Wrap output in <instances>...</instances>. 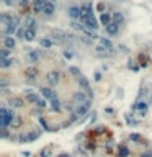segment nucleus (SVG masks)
Instances as JSON below:
<instances>
[{
  "instance_id": "obj_17",
  "label": "nucleus",
  "mask_w": 152,
  "mask_h": 157,
  "mask_svg": "<svg viewBox=\"0 0 152 157\" xmlns=\"http://www.w3.org/2000/svg\"><path fill=\"white\" fill-rule=\"evenodd\" d=\"M26 102H28V103H34V105H38V103L41 102V100H39V97H38L36 93L28 92V93H26Z\"/></svg>"
},
{
  "instance_id": "obj_28",
  "label": "nucleus",
  "mask_w": 152,
  "mask_h": 157,
  "mask_svg": "<svg viewBox=\"0 0 152 157\" xmlns=\"http://www.w3.org/2000/svg\"><path fill=\"white\" fill-rule=\"evenodd\" d=\"M51 154H53V146H47V147L41 149L39 157H51Z\"/></svg>"
},
{
  "instance_id": "obj_30",
  "label": "nucleus",
  "mask_w": 152,
  "mask_h": 157,
  "mask_svg": "<svg viewBox=\"0 0 152 157\" xmlns=\"http://www.w3.org/2000/svg\"><path fill=\"white\" fill-rule=\"evenodd\" d=\"M22 124H23V118L22 116H15V120H13V123H12V128L13 129H18Z\"/></svg>"
},
{
  "instance_id": "obj_12",
  "label": "nucleus",
  "mask_w": 152,
  "mask_h": 157,
  "mask_svg": "<svg viewBox=\"0 0 152 157\" xmlns=\"http://www.w3.org/2000/svg\"><path fill=\"white\" fill-rule=\"evenodd\" d=\"M54 12H56V7H54V3L53 2H46V5L43 7V13L46 16H51V15H54Z\"/></svg>"
},
{
  "instance_id": "obj_44",
  "label": "nucleus",
  "mask_w": 152,
  "mask_h": 157,
  "mask_svg": "<svg viewBox=\"0 0 152 157\" xmlns=\"http://www.w3.org/2000/svg\"><path fill=\"white\" fill-rule=\"evenodd\" d=\"M141 157H152V151H149V152H144Z\"/></svg>"
},
{
  "instance_id": "obj_18",
  "label": "nucleus",
  "mask_w": 152,
  "mask_h": 157,
  "mask_svg": "<svg viewBox=\"0 0 152 157\" xmlns=\"http://www.w3.org/2000/svg\"><path fill=\"white\" fill-rule=\"evenodd\" d=\"M39 44H41V48H44V49H49V48H53L54 41L51 39V38H41Z\"/></svg>"
},
{
  "instance_id": "obj_32",
  "label": "nucleus",
  "mask_w": 152,
  "mask_h": 157,
  "mask_svg": "<svg viewBox=\"0 0 152 157\" xmlns=\"http://www.w3.org/2000/svg\"><path fill=\"white\" fill-rule=\"evenodd\" d=\"M62 54H64V57H65V59H72V57H74V51H72L70 48H65Z\"/></svg>"
},
{
  "instance_id": "obj_8",
  "label": "nucleus",
  "mask_w": 152,
  "mask_h": 157,
  "mask_svg": "<svg viewBox=\"0 0 152 157\" xmlns=\"http://www.w3.org/2000/svg\"><path fill=\"white\" fill-rule=\"evenodd\" d=\"M84 25H85V28H88V30L96 31V30H98V20L92 15V16H88V18L84 22Z\"/></svg>"
},
{
  "instance_id": "obj_47",
  "label": "nucleus",
  "mask_w": 152,
  "mask_h": 157,
  "mask_svg": "<svg viewBox=\"0 0 152 157\" xmlns=\"http://www.w3.org/2000/svg\"><path fill=\"white\" fill-rule=\"evenodd\" d=\"M57 157H70L69 154H61V156H57Z\"/></svg>"
},
{
  "instance_id": "obj_1",
  "label": "nucleus",
  "mask_w": 152,
  "mask_h": 157,
  "mask_svg": "<svg viewBox=\"0 0 152 157\" xmlns=\"http://www.w3.org/2000/svg\"><path fill=\"white\" fill-rule=\"evenodd\" d=\"M15 116H13L12 111H8L7 108H0V123H2V128H7L8 124L13 123Z\"/></svg>"
},
{
  "instance_id": "obj_2",
  "label": "nucleus",
  "mask_w": 152,
  "mask_h": 157,
  "mask_svg": "<svg viewBox=\"0 0 152 157\" xmlns=\"http://www.w3.org/2000/svg\"><path fill=\"white\" fill-rule=\"evenodd\" d=\"M39 134H41V131H38V129L23 132V134L20 136V141H22V142H33V141H36V139L39 138Z\"/></svg>"
},
{
  "instance_id": "obj_29",
  "label": "nucleus",
  "mask_w": 152,
  "mask_h": 157,
  "mask_svg": "<svg viewBox=\"0 0 152 157\" xmlns=\"http://www.w3.org/2000/svg\"><path fill=\"white\" fill-rule=\"evenodd\" d=\"M51 108H53V111H56V113L57 111H61V102L57 100V97L51 100Z\"/></svg>"
},
{
  "instance_id": "obj_22",
  "label": "nucleus",
  "mask_w": 152,
  "mask_h": 157,
  "mask_svg": "<svg viewBox=\"0 0 152 157\" xmlns=\"http://www.w3.org/2000/svg\"><path fill=\"white\" fill-rule=\"evenodd\" d=\"M41 93H43V97H46V98H49V100H53V98H56V93L53 92L51 89H47V87H44V89H41Z\"/></svg>"
},
{
  "instance_id": "obj_6",
  "label": "nucleus",
  "mask_w": 152,
  "mask_h": 157,
  "mask_svg": "<svg viewBox=\"0 0 152 157\" xmlns=\"http://www.w3.org/2000/svg\"><path fill=\"white\" fill-rule=\"evenodd\" d=\"M72 98H74V102L77 103V105H82V103H87V102H90V93H84V92H75Z\"/></svg>"
},
{
  "instance_id": "obj_10",
  "label": "nucleus",
  "mask_w": 152,
  "mask_h": 157,
  "mask_svg": "<svg viewBox=\"0 0 152 157\" xmlns=\"http://www.w3.org/2000/svg\"><path fill=\"white\" fill-rule=\"evenodd\" d=\"M133 108L139 111L141 116H146V111H147V103L146 102H141V100H139V102H136V105H134Z\"/></svg>"
},
{
  "instance_id": "obj_37",
  "label": "nucleus",
  "mask_w": 152,
  "mask_h": 157,
  "mask_svg": "<svg viewBox=\"0 0 152 157\" xmlns=\"http://www.w3.org/2000/svg\"><path fill=\"white\" fill-rule=\"evenodd\" d=\"M131 141H134V142H141V141H142V138H141L139 134H131Z\"/></svg>"
},
{
  "instance_id": "obj_38",
  "label": "nucleus",
  "mask_w": 152,
  "mask_h": 157,
  "mask_svg": "<svg viewBox=\"0 0 152 157\" xmlns=\"http://www.w3.org/2000/svg\"><path fill=\"white\" fill-rule=\"evenodd\" d=\"M30 0H18V5L22 7V8H25V7H28Z\"/></svg>"
},
{
  "instance_id": "obj_43",
  "label": "nucleus",
  "mask_w": 152,
  "mask_h": 157,
  "mask_svg": "<svg viewBox=\"0 0 152 157\" xmlns=\"http://www.w3.org/2000/svg\"><path fill=\"white\" fill-rule=\"evenodd\" d=\"M3 2H5V5L12 7V5H13V2H16V0H3Z\"/></svg>"
},
{
  "instance_id": "obj_46",
  "label": "nucleus",
  "mask_w": 152,
  "mask_h": 157,
  "mask_svg": "<svg viewBox=\"0 0 152 157\" xmlns=\"http://www.w3.org/2000/svg\"><path fill=\"white\" fill-rule=\"evenodd\" d=\"M119 49H121V51L124 52V54H126V52H129V51H128V48H126V46H119Z\"/></svg>"
},
{
  "instance_id": "obj_3",
  "label": "nucleus",
  "mask_w": 152,
  "mask_h": 157,
  "mask_svg": "<svg viewBox=\"0 0 152 157\" xmlns=\"http://www.w3.org/2000/svg\"><path fill=\"white\" fill-rule=\"evenodd\" d=\"M88 110H90V102L82 103V105H77V108H75V111H74V116H72V120H75V118H80V116H84V115H87Z\"/></svg>"
},
{
  "instance_id": "obj_14",
  "label": "nucleus",
  "mask_w": 152,
  "mask_h": 157,
  "mask_svg": "<svg viewBox=\"0 0 152 157\" xmlns=\"http://www.w3.org/2000/svg\"><path fill=\"white\" fill-rule=\"evenodd\" d=\"M77 80H79V85L82 87V89L85 90L87 93H90V83H88V80H87V77H84V75H80V77H77Z\"/></svg>"
},
{
  "instance_id": "obj_11",
  "label": "nucleus",
  "mask_w": 152,
  "mask_h": 157,
  "mask_svg": "<svg viewBox=\"0 0 152 157\" xmlns=\"http://www.w3.org/2000/svg\"><path fill=\"white\" fill-rule=\"evenodd\" d=\"M100 23L105 25V28L108 26L110 23H113V13H102V15H100Z\"/></svg>"
},
{
  "instance_id": "obj_33",
  "label": "nucleus",
  "mask_w": 152,
  "mask_h": 157,
  "mask_svg": "<svg viewBox=\"0 0 152 157\" xmlns=\"http://www.w3.org/2000/svg\"><path fill=\"white\" fill-rule=\"evenodd\" d=\"M129 156V151H128V147H124V146H119V154L118 157H128Z\"/></svg>"
},
{
  "instance_id": "obj_27",
  "label": "nucleus",
  "mask_w": 152,
  "mask_h": 157,
  "mask_svg": "<svg viewBox=\"0 0 152 157\" xmlns=\"http://www.w3.org/2000/svg\"><path fill=\"white\" fill-rule=\"evenodd\" d=\"M38 59H39V51H30L28 52V61L30 62H36L38 61Z\"/></svg>"
},
{
  "instance_id": "obj_4",
  "label": "nucleus",
  "mask_w": 152,
  "mask_h": 157,
  "mask_svg": "<svg viewBox=\"0 0 152 157\" xmlns=\"http://www.w3.org/2000/svg\"><path fill=\"white\" fill-rule=\"evenodd\" d=\"M18 25H20V18H18V16H13L12 23H10V25H7V26H3V33H5L7 36H10V34H13L16 31Z\"/></svg>"
},
{
  "instance_id": "obj_21",
  "label": "nucleus",
  "mask_w": 152,
  "mask_h": 157,
  "mask_svg": "<svg viewBox=\"0 0 152 157\" xmlns=\"http://www.w3.org/2000/svg\"><path fill=\"white\" fill-rule=\"evenodd\" d=\"M98 44H102L103 48H106L108 51H113V44L110 39H106V38H98Z\"/></svg>"
},
{
  "instance_id": "obj_35",
  "label": "nucleus",
  "mask_w": 152,
  "mask_h": 157,
  "mask_svg": "<svg viewBox=\"0 0 152 157\" xmlns=\"http://www.w3.org/2000/svg\"><path fill=\"white\" fill-rule=\"evenodd\" d=\"M95 51H96V52H100V54H105V52H110L108 49H106V48H103L102 44H96V46H95Z\"/></svg>"
},
{
  "instance_id": "obj_15",
  "label": "nucleus",
  "mask_w": 152,
  "mask_h": 157,
  "mask_svg": "<svg viewBox=\"0 0 152 157\" xmlns=\"http://www.w3.org/2000/svg\"><path fill=\"white\" fill-rule=\"evenodd\" d=\"M3 46H5L7 49H13V48L16 46V41L13 39V36H5L3 38Z\"/></svg>"
},
{
  "instance_id": "obj_26",
  "label": "nucleus",
  "mask_w": 152,
  "mask_h": 157,
  "mask_svg": "<svg viewBox=\"0 0 152 157\" xmlns=\"http://www.w3.org/2000/svg\"><path fill=\"white\" fill-rule=\"evenodd\" d=\"M118 28H119V25H116V23H110V25L106 26V33L108 34H116L118 33Z\"/></svg>"
},
{
  "instance_id": "obj_40",
  "label": "nucleus",
  "mask_w": 152,
  "mask_h": 157,
  "mask_svg": "<svg viewBox=\"0 0 152 157\" xmlns=\"http://www.w3.org/2000/svg\"><path fill=\"white\" fill-rule=\"evenodd\" d=\"M128 124H137V121L136 120H133V116H128Z\"/></svg>"
},
{
  "instance_id": "obj_36",
  "label": "nucleus",
  "mask_w": 152,
  "mask_h": 157,
  "mask_svg": "<svg viewBox=\"0 0 152 157\" xmlns=\"http://www.w3.org/2000/svg\"><path fill=\"white\" fill-rule=\"evenodd\" d=\"M39 124H41V126H43V128H44V129H46V131H49V129H51V128H49V126H47V121H46V120H44V118H43V116H41V118H39Z\"/></svg>"
},
{
  "instance_id": "obj_16",
  "label": "nucleus",
  "mask_w": 152,
  "mask_h": 157,
  "mask_svg": "<svg viewBox=\"0 0 152 157\" xmlns=\"http://www.w3.org/2000/svg\"><path fill=\"white\" fill-rule=\"evenodd\" d=\"M25 41H34L36 39V30H30V28H25Z\"/></svg>"
},
{
  "instance_id": "obj_5",
  "label": "nucleus",
  "mask_w": 152,
  "mask_h": 157,
  "mask_svg": "<svg viewBox=\"0 0 152 157\" xmlns=\"http://www.w3.org/2000/svg\"><path fill=\"white\" fill-rule=\"evenodd\" d=\"M67 36H69V34L65 33V31H62V30H57V28L51 30V38H53L54 43H61V41H64Z\"/></svg>"
},
{
  "instance_id": "obj_19",
  "label": "nucleus",
  "mask_w": 152,
  "mask_h": 157,
  "mask_svg": "<svg viewBox=\"0 0 152 157\" xmlns=\"http://www.w3.org/2000/svg\"><path fill=\"white\" fill-rule=\"evenodd\" d=\"M36 75H38V69L36 67L31 65V67L26 69V79H28V80H34V79H36Z\"/></svg>"
},
{
  "instance_id": "obj_23",
  "label": "nucleus",
  "mask_w": 152,
  "mask_h": 157,
  "mask_svg": "<svg viewBox=\"0 0 152 157\" xmlns=\"http://www.w3.org/2000/svg\"><path fill=\"white\" fill-rule=\"evenodd\" d=\"M47 0H33V5H34V12H43V7L46 5Z\"/></svg>"
},
{
  "instance_id": "obj_9",
  "label": "nucleus",
  "mask_w": 152,
  "mask_h": 157,
  "mask_svg": "<svg viewBox=\"0 0 152 157\" xmlns=\"http://www.w3.org/2000/svg\"><path fill=\"white\" fill-rule=\"evenodd\" d=\"M67 13H69V16H70L72 20H80V18H82V10H80V7H70Z\"/></svg>"
},
{
  "instance_id": "obj_31",
  "label": "nucleus",
  "mask_w": 152,
  "mask_h": 157,
  "mask_svg": "<svg viewBox=\"0 0 152 157\" xmlns=\"http://www.w3.org/2000/svg\"><path fill=\"white\" fill-rule=\"evenodd\" d=\"M12 64H13V59H0V65L3 69H8Z\"/></svg>"
},
{
  "instance_id": "obj_39",
  "label": "nucleus",
  "mask_w": 152,
  "mask_h": 157,
  "mask_svg": "<svg viewBox=\"0 0 152 157\" xmlns=\"http://www.w3.org/2000/svg\"><path fill=\"white\" fill-rule=\"evenodd\" d=\"M70 74L77 75V77H80V72H79V69H77V67H70Z\"/></svg>"
},
{
  "instance_id": "obj_7",
  "label": "nucleus",
  "mask_w": 152,
  "mask_h": 157,
  "mask_svg": "<svg viewBox=\"0 0 152 157\" xmlns=\"http://www.w3.org/2000/svg\"><path fill=\"white\" fill-rule=\"evenodd\" d=\"M80 10H82V18H80L82 23H84L85 20L88 18V16L93 15V7H92V3H84V5L80 7Z\"/></svg>"
},
{
  "instance_id": "obj_42",
  "label": "nucleus",
  "mask_w": 152,
  "mask_h": 157,
  "mask_svg": "<svg viewBox=\"0 0 152 157\" xmlns=\"http://www.w3.org/2000/svg\"><path fill=\"white\" fill-rule=\"evenodd\" d=\"M98 10L102 13H105V3H98Z\"/></svg>"
},
{
  "instance_id": "obj_13",
  "label": "nucleus",
  "mask_w": 152,
  "mask_h": 157,
  "mask_svg": "<svg viewBox=\"0 0 152 157\" xmlns=\"http://www.w3.org/2000/svg\"><path fill=\"white\" fill-rule=\"evenodd\" d=\"M59 77H61V75H59V72H57V71H53V72H49V74H47V82H49V85H56V83L57 82H59Z\"/></svg>"
},
{
  "instance_id": "obj_25",
  "label": "nucleus",
  "mask_w": 152,
  "mask_h": 157,
  "mask_svg": "<svg viewBox=\"0 0 152 157\" xmlns=\"http://www.w3.org/2000/svg\"><path fill=\"white\" fill-rule=\"evenodd\" d=\"M10 105H12L13 108H20V106H23V98H20V97H13V98L10 100Z\"/></svg>"
},
{
  "instance_id": "obj_20",
  "label": "nucleus",
  "mask_w": 152,
  "mask_h": 157,
  "mask_svg": "<svg viewBox=\"0 0 152 157\" xmlns=\"http://www.w3.org/2000/svg\"><path fill=\"white\" fill-rule=\"evenodd\" d=\"M25 28L36 30V20H34L33 16H26V18H25Z\"/></svg>"
},
{
  "instance_id": "obj_41",
  "label": "nucleus",
  "mask_w": 152,
  "mask_h": 157,
  "mask_svg": "<svg viewBox=\"0 0 152 157\" xmlns=\"http://www.w3.org/2000/svg\"><path fill=\"white\" fill-rule=\"evenodd\" d=\"M2 138H8V131H7V128H2Z\"/></svg>"
},
{
  "instance_id": "obj_45",
  "label": "nucleus",
  "mask_w": 152,
  "mask_h": 157,
  "mask_svg": "<svg viewBox=\"0 0 152 157\" xmlns=\"http://www.w3.org/2000/svg\"><path fill=\"white\" fill-rule=\"evenodd\" d=\"M38 106H39V108H44V106H46V103H44V100H41V102L38 103Z\"/></svg>"
},
{
  "instance_id": "obj_24",
  "label": "nucleus",
  "mask_w": 152,
  "mask_h": 157,
  "mask_svg": "<svg viewBox=\"0 0 152 157\" xmlns=\"http://www.w3.org/2000/svg\"><path fill=\"white\" fill-rule=\"evenodd\" d=\"M124 22V15L121 12H115L113 13V23H116V25H121Z\"/></svg>"
},
{
  "instance_id": "obj_34",
  "label": "nucleus",
  "mask_w": 152,
  "mask_h": 157,
  "mask_svg": "<svg viewBox=\"0 0 152 157\" xmlns=\"http://www.w3.org/2000/svg\"><path fill=\"white\" fill-rule=\"evenodd\" d=\"M0 59H10V49H2L0 51Z\"/></svg>"
}]
</instances>
